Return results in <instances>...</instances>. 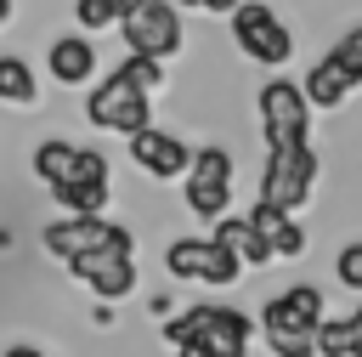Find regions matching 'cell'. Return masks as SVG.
Listing matches in <instances>:
<instances>
[{
    "mask_svg": "<svg viewBox=\"0 0 362 357\" xmlns=\"http://www.w3.org/2000/svg\"><path fill=\"white\" fill-rule=\"evenodd\" d=\"M209 238H215V244H226V249H232L243 266H272V249H266V238H260V232H255L243 215H232V210H226L221 221H209Z\"/></svg>",
    "mask_w": 362,
    "mask_h": 357,
    "instance_id": "obj_16",
    "label": "cell"
},
{
    "mask_svg": "<svg viewBox=\"0 0 362 357\" xmlns=\"http://www.w3.org/2000/svg\"><path fill=\"white\" fill-rule=\"evenodd\" d=\"M175 334H198L215 357H249V340H255V323L238 312V306H215V300H198V306H187L181 317H170L164 323V340H175Z\"/></svg>",
    "mask_w": 362,
    "mask_h": 357,
    "instance_id": "obj_5",
    "label": "cell"
},
{
    "mask_svg": "<svg viewBox=\"0 0 362 357\" xmlns=\"http://www.w3.org/2000/svg\"><path fill=\"white\" fill-rule=\"evenodd\" d=\"M181 193H187V210L198 221H221L232 204V153L226 147H192V159L181 170Z\"/></svg>",
    "mask_w": 362,
    "mask_h": 357,
    "instance_id": "obj_9",
    "label": "cell"
},
{
    "mask_svg": "<svg viewBox=\"0 0 362 357\" xmlns=\"http://www.w3.org/2000/svg\"><path fill=\"white\" fill-rule=\"evenodd\" d=\"M260 136H266V147H283V142H305L311 136V102H305V91L294 85V79H266L260 85Z\"/></svg>",
    "mask_w": 362,
    "mask_h": 357,
    "instance_id": "obj_10",
    "label": "cell"
},
{
    "mask_svg": "<svg viewBox=\"0 0 362 357\" xmlns=\"http://www.w3.org/2000/svg\"><path fill=\"white\" fill-rule=\"evenodd\" d=\"M124 6H130V0H74V23H79L85 34H96V28H113V23L124 17Z\"/></svg>",
    "mask_w": 362,
    "mask_h": 357,
    "instance_id": "obj_20",
    "label": "cell"
},
{
    "mask_svg": "<svg viewBox=\"0 0 362 357\" xmlns=\"http://www.w3.org/2000/svg\"><path fill=\"white\" fill-rule=\"evenodd\" d=\"M175 6H181V11H187V6H198V11H215V17H226L238 0H175Z\"/></svg>",
    "mask_w": 362,
    "mask_h": 357,
    "instance_id": "obj_23",
    "label": "cell"
},
{
    "mask_svg": "<svg viewBox=\"0 0 362 357\" xmlns=\"http://www.w3.org/2000/svg\"><path fill=\"white\" fill-rule=\"evenodd\" d=\"M356 357H362V351H356Z\"/></svg>",
    "mask_w": 362,
    "mask_h": 357,
    "instance_id": "obj_27",
    "label": "cell"
},
{
    "mask_svg": "<svg viewBox=\"0 0 362 357\" xmlns=\"http://www.w3.org/2000/svg\"><path fill=\"white\" fill-rule=\"evenodd\" d=\"M260 238H266V249H272V261H294V255H305V227L294 221V210H277V204H266V198H255V210L243 215Z\"/></svg>",
    "mask_w": 362,
    "mask_h": 357,
    "instance_id": "obj_13",
    "label": "cell"
},
{
    "mask_svg": "<svg viewBox=\"0 0 362 357\" xmlns=\"http://www.w3.org/2000/svg\"><path fill=\"white\" fill-rule=\"evenodd\" d=\"M124 142H130V159H136V164H141L153 181H181V170H187V159H192V147H181V136L153 130V125L130 130Z\"/></svg>",
    "mask_w": 362,
    "mask_h": 357,
    "instance_id": "obj_11",
    "label": "cell"
},
{
    "mask_svg": "<svg viewBox=\"0 0 362 357\" xmlns=\"http://www.w3.org/2000/svg\"><path fill=\"white\" fill-rule=\"evenodd\" d=\"M345 329H351V357H356V351H362V306L345 317Z\"/></svg>",
    "mask_w": 362,
    "mask_h": 357,
    "instance_id": "obj_24",
    "label": "cell"
},
{
    "mask_svg": "<svg viewBox=\"0 0 362 357\" xmlns=\"http://www.w3.org/2000/svg\"><path fill=\"white\" fill-rule=\"evenodd\" d=\"M6 23H11V0H0V28H6Z\"/></svg>",
    "mask_w": 362,
    "mask_h": 357,
    "instance_id": "obj_26",
    "label": "cell"
},
{
    "mask_svg": "<svg viewBox=\"0 0 362 357\" xmlns=\"http://www.w3.org/2000/svg\"><path fill=\"white\" fill-rule=\"evenodd\" d=\"M40 96V85H34V68L23 62V57H0V102H11V108H28Z\"/></svg>",
    "mask_w": 362,
    "mask_h": 357,
    "instance_id": "obj_18",
    "label": "cell"
},
{
    "mask_svg": "<svg viewBox=\"0 0 362 357\" xmlns=\"http://www.w3.org/2000/svg\"><path fill=\"white\" fill-rule=\"evenodd\" d=\"M317 187V147L311 136L305 142H283V147H266V170H260V198L277 204V210H300Z\"/></svg>",
    "mask_w": 362,
    "mask_h": 357,
    "instance_id": "obj_6",
    "label": "cell"
},
{
    "mask_svg": "<svg viewBox=\"0 0 362 357\" xmlns=\"http://www.w3.org/2000/svg\"><path fill=\"white\" fill-rule=\"evenodd\" d=\"M113 227H119V221H107V215H62V221H45L40 244H45V255L74 261V255H85V249L107 244V232H113Z\"/></svg>",
    "mask_w": 362,
    "mask_h": 357,
    "instance_id": "obj_12",
    "label": "cell"
},
{
    "mask_svg": "<svg viewBox=\"0 0 362 357\" xmlns=\"http://www.w3.org/2000/svg\"><path fill=\"white\" fill-rule=\"evenodd\" d=\"M34 176L57 193V204L68 215H102L107 210V153L45 136L34 147Z\"/></svg>",
    "mask_w": 362,
    "mask_h": 357,
    "instance_id": "obj_2",
    "label": "cell"
},
{
    "mask_svg": "<svg viewBox=\"0 0 362 357\" xmlns=\"http://www.w3.org/2000/svg\"><path fill=\"white\" fill-rule=\"evenodd\" d=\"M68 272H74L96 300H124V295H136V232H130V227H113L107 244L74 255Z\"/></svg>",
    "mask_w": 362,
    "mask_h": 357,
    "instance_id": "obj_4",
    "label": "cell"
},
{
    "mask_svg": "<svg viewBox=\"0 0 362 357\" xmlns=\"http://www.w3.org/2000/svg\"><path fill=\"white\" fill-rule=\"evenodd\" d=\"M356 85H362V74H356L339 51H328V57H317V62H311V74H305V85H300V91H305V102H311V108H339Z\"/></svg>",
    "mask_w": 362,
    "mask_h": 357,
    "instance_id": "obj_14",
    "label": "cell"
},
{
    "mask_svg": "<svg viewBox=\"0 0 362 357\" xmlns=\"http://www.w3.org/2000/svg\"><path fill=\"white\" fill-rule=\"evenodd\" d=\"M45 68H51L57 85H90V74H96V40H90V34H62V40H51V45H45Z\"/></svg>",
    "mask_w": 362,
    "mask_h": 357,
    "instance_id": "obj_15",
    "label": "cell"
},
{
    "mask_svg": "<svg viewBox=\"0 0 362 357\" xmlns=\"http://www.w3.org/2000/svg\"><path fill=\"white\" fill-rule=\"evenodd\" d=\"M204 261H209V238H170V249H164L170 278H204Z\"/></svg>",
    "mask_w": 362,
    "mask_h": 357,
    "instance_id": "obj_17",
    "label": "cell"
},
{
    "mask_svg": "<svg viewBox=\"0 0 362 357\" xmlns=\"http://www.w3.org/2000/svg\"><path fill=\"white\" fill-rule=\"evenodd\" d=\"M334 51H339V57H345V62H351V68L362 74V28H351V34H345V40L334 45Z\"/></svg>",
    "mask_w": 362,
    "mask_h": 357,
    "instance_id": "obj_22",
    "label": "cell"
},
{
    "mask_svg": "<svg viewBox=\"0 0 362 357\" xmlns=\"http://www.w3.org/2000/svg\"><path fill=\"white\" fill-rule=\"evenodd\" d=\"M119 34H124V51L136 57H175L181 51V6L175 0H130L124 17H119Z\"/></svg>",
    "mask_w": 362,
    "mask_h": 357,
    "instance_id": "obj_8",
    "label": "cell"
},
{
    "mask_svg": "<svg viewBox=\"0 0 362 357\" xmlns=\"http://www.w3.org/2000/svg\"><path fill=\"white\" fill-rule=\"evenodd\" d=\"M164 85V62L158 57H124L113 74H102L85 96V119L96 130H113V136H130L141 125H153V91Z\"/></svg>",
    "mask_w": 362,
    "mask_h": 357,
    "instance_id": "obj_1",
    "label": "cell"
},
{
    "mask_svg": "<svg viewBox=\"0 0 362 357\" xmlns=\"http://www.w3.org/2000/svg\"><path fill=\"white\" fill-rule=\"evenodd\" d=\"M322 317V289L317 283H288L283 295L266 300L260 312V340L272 357H317L311 351V329Z\"/></svg>",
    "mask_w": 362,
    "mask_h": 357,
    "instance_id": "obj_3",
    "label": "cell"
},
{
    "mask_svg": "<svg viewBox=\"0 0 362 357\" xmlns=\"http://www.w3.org/2000/svg\"><path fill=\"white\" fill-rule=\"evenodd\" d=\"M0 357H45V351H34V346H6Z\"/></svg>",
    "mask_w": 362,
    "mask_h": 357,
    "instance_id": "obj_25",
    "label": "cell"
},
{
    "mask_svg": "<svg viewBox=\"0 0 362 357\" xmlns=\"http://www.w3.org/2000/svg\"><path fill=\"white\" fill-rule=\"evenodd\" d=\"M311 351L317 357H351V329H345V317H317V329H311Z\"/></svg>",
    "mask_w": 362,
    "mask_h": 357,
    "instance_id": "obj_19",
    "label": "cell"
},
{
    "mask_svg": "<svg viewBox=\"0 0 362 357\" xmlns=\"http://www.w3.org/2000/svg\"><path fill=\"white\" fill-rule=\"evenodd\" d=\"M226 28H232V40H238V51L249 62L277 68V62L294 57V34L283 28V17H272V0H238L226 11Z\"/></svg>",
    "mask_w": 362,
    "mask_h": 357,
    "instance_id": "obj_7",
    "label": "cell"
},
{
    "mask_svg": "<svg viewBox=\"0 0 362 357\" xmlns=\"http://www.w3.org/2000/svg\"><path fill=\"white\" fill-rule=\"evenodd\" d=\"M334 278H339L345 289H356V295H362V238L339 249V261H334Z\"/></svg>",
    "mask_w": 362,
    "mask_h": 357,
    "instance_id": "obj_21",
    "label": "cell"
}]
</instances>
